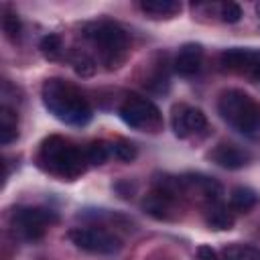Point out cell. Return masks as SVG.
Returning <instances> with one entry per match:
<instances>
[{
    "label": "cell",
    "mask_w": 260,
    "mask_h": 260,
    "mask_svg": "<svg viewBox=\"0 0 260 260\" xmlns=\"http://www.w3.org/2000/svg\"><path fill=\"white\" fill-rule=\"evenodd\" d=\"M35 162L43 173L61 181H75L89 167L85 150H81L69 138L59 134H51L41 140L35 154Z\"/></svg>",
    "instance_id": "1"
},
{
    "label": "cell",
    "mask_w": 260,
    "mask_h": 260,
    "mask_svg": "<svg viewBox=\"0 0 260 260\" xmlns=\"http://www.w3.org/2000/svg\"><path fill=\"white\" fill-rule=\"evenodd\" d=\"M41 100L43 106L49 110V114L67 126H85L91 122L93 112L87 98L67 79L61 77L45 79L41 87Z\"/></svg>",
    "instance_id": "2"
},
{
    "label": "cell",
    "mask_w": 260,
    "mask_h": 260,
    "mask_svg": "<svg viewBox=\"0 0 260 260\" xmlns=\"http://www.w3.org/2000/svg\"><path fill=\"white\" fill-rule=\"evenodd\" d=\"M83 37L91 43V47L98 53V59L106 69H118L126 63L128 51H130V39L128 32L114 20L102 18L87 22L83 26Z\"/></svg>",
    "instance_id": "3"
},
{
    "label": "cell",
    "mask_w": 260,
    "mask_h": 260,
    "mask_svg": "<svg viewBox=\"0 0 260 260\" xmlns=\"http://www.w3.org/2000/svg\"><path fill=\"white\" fill-rule=\"evenodd\" d=\"M217 112L228 126L242 134L260 130V102L244 89H223L217 98Z\"/></svg>",
    "instance_id": "4"
},
{
    "label": "cell",
    "mask_w": 260,
    "mask_h": 260,
    "mask_svg": "<svg viewBox=\"0 0 260 260\" xmlns=\"http://www.w3.org/2000/svg\"><path fill=\"white\" fill-rule=\"evenodd\" d=\"M120 120L130 126L132 130L138 132H148V134H158L162 130V114L156 108L154 102H150L144 95L130 93L118 108Z\"/></svg>",
    "instance_id": "5"
},
{
    "label": "cell",
    "mask_w": 260,
    "mask_h": 260,
    "mask_svg": "<svg viewBox=\"0 0 260 260\" xmlns=\"http://www.w3.org/2000/svg\"><path fill=\"white\" fill-rule=\"evenodd\" d=\"M59 221V215L47 207H14L8 215V223L20 240L37 242L51 225Z\"/></svg>",
    "instance_id": "6"
},
{
    "label": "cell",
    "mask_w": 260,
    "mask_h": 260,
    "mask_svg": "<svg viewBox=\"0 0 260 260\" xmlns=\"http://www.w3.org/2000/svg\"><path fill=\"white\" fill-rule=\"evenodd\" d=\"M67 238L71 244L83 252L89 254H100V256H112L122 250V240L104 228L98 225H81V228H71L67 232Z\"/></svg>",
    "instance_id": "7"
},
{
    "label": "cell",
    "mask_w": 260,
    "mask_h": 260,
    "mask_svg": "<svg viewBox=\"0 0 260 260\" xmlns=\"http://www.w3.org/2000/svg\"><path fill=\"white\" fill-rule=\"evenodd\" d=\"M171 128L177 138H191L207 128V116L195 106L175 104L171 110Z\"/></svg>",
    "instance_id": "8"
},
{
    "label": "cell",
    "mask_w": 260,
    "mask_h": 260,
    "mask_svg": "<svg viewBox=\"0 0 260 260\" xmlns=\"http://www.w3.org/2000/svg\"><path fill=\"white\" fill-rule=\"evenodd\" d=\"M219 65L223 71L230 73H246L254 75V71L260 65V49H250V47H232L225 49L219 55Z\"/></svg>",
    "instance_id": "9"
},
{
    "label": "cell",
    "mask_w": 260,
    "mask_h": 260,
    "mask_svg": "<svg viewBox=\"0 0 260 260\" xmlns=\"http://www.w3.org/2000/svg\"><path fill=\"white\" fill-rule=\"evenodd\" d=\"M140 83L146 91L150 93H167L169 87H171V77H169V61H167V55L162 53H156L150 61H146L142 65V77H140Z\"/></svg>",
    "instance_id": "10"
},
{
    "label": "cell",
    "mask_w": 260,
    "mask_h": 260,
    "mask_svg": "<svg viewBox=\"0 0 260 260\" xmlns=\"http://www.w3.org/2000/svg\"><path fill=\"white\" fill-rule=\"evenodd\" d=\"M181 199L171 195V193H165V191H158V189H152L144 199H142V209L154 217V219H160V221H175L181 217Z\"/></svg>",
    "instance_id": "11"
},
{
    "label": "cell",
    "mask_w": 260,
    "mask_h": 260,
    "mask_svg": "<svg viewBox=\"0 0 260 260\" xmlns=\"http://www.w3.org/2000/svg\"><path fill=\"white\" fill-rule=\"evenodd\" d=\"M207 158L211 162H215L217 167L221 169H228V171H238L242 167H246L252 158V154L248 150H244L242 146L238 144H232V142H219L217 146H213L209 152H207Z\"/></svg>",
    "instance_id": "12"
},
{
    "label": "cell",
    "mask_w": 260,
    "mask_h": 260,
    "mask_svg": "<svg viewBox=\"0 0 260 260\" xmlns=\"http://www.w3.org/2000/svg\"><path fill=\"white\" fill-rule=\"evenodd\" d=\"M203 65V47L199 43H185L179 47L175 59H173V69L175 73L183 77H193L199 73Z\"/></svg>",
    "instance_id": "13"
},
{
    "label": "cell",
    "mask_w": 260,
    "mask_h": 260,
    "mask_svg": "<svg viewBox=\"0 0 260 260\" xmlns=\"http://www.w3.org/2000/svg\"><path fill=\"white\" fill-rule=\"evenodd\" d=\"M205 223L211 230H232V225H234L232 207H228L221 201H217L213 205H207L205 207Z\"/></svg>",
    "instance_id": "14"
},
{
    "label": "cell",
    "mask_w": 260,
    "mask_h": 260,
    "mask_svg": "<svg viewBox=\"0 0 260 260\" xmlns=\"http://www.w3.org/2000/svg\"><path fill=\"white\" fill-rule=\"evenodd\" d=\"M138 6L150 18H173L183 8L181 2H177V0H144Z\"/></svg>",
    "instance_id": "15"
},
{
    "label": "cell",
    "mask_w": 260,
    "mask_h": 260,
    "mask_svg": "<svg viewBox=\"0 0 260 260\" xmlns=\"http://www.w3.org/2000/svg\"><path fill=\"white\" fill-rule=\"evenodd\" d=\"M18 138V116L14 110H10L6 104L0 108V142L8 146Z\"/></svg>",
    "instance_id": "16"
},
{
    "label": "cell",
    "mask_w": 260,
    "mask_h": 260,
    "mask_svg": "<svg viewBox=\"0 0 260 260\" xmlns=\"http://www.w3.org/2000/svg\"><path fill=\"white\" fill-rule=\"evenodd\" d=\"M221 260H260V248L252 244H228L221 250Z\"/></svg>",
    "instance_id": "17"
},
{
    "label": "cell",
    "mask_w": 260,
    "mask_h": 260,
    "mask_svg": "<svg viewBox=\"0 0 260 260\" xmlns=\"http://www.w3.org/2000/svg\"><path fill=\"white\" fill-rule=\"evenodd\" d=\"M258 203V195L248 187H236L230 195V207L240 213H248Z\"/></svg>",
    "instance_id": "18"
},
{
    "label": "cell",
    "mask_w": 260,
    "mask_h": 260,
    "mask_svg": "<svg viewBox=\"0 0 260 260\" xmlns=\"http://www.w3.org/2000/svg\"><path fill=\"white\" fill-rule=\"evenodd\" d=\"M69 61H71V65H73V71L77 73V75H81V77H91L93 73H95V59L87 53V51H83V49H75V51H71L69 55Z\"/></svg>",
    "instance_id": "19"
},
{
    "label": "cell",
    "mask_w": 260,
    "mask_h": 260,
    "mask_svg": "<svg viewBox=\"0 0 260 260\" xmlns=\"http://www.w3.org/2000/svg\"><path fill=\"white\" fill-rule=\"evenodd\" d=\"M39 49H41V55L47 59V61H59L65 53V47H63V39L55 32L51 35H45L39 43Z\"/></svg>",
    "instance_id": "20"
},
{
    "label": "cell",
    "mask_w": 260,
    "mask_h": 260,
    "mask_svg": "<svg viewBox=\"0 0 260 260\" xmlns=\"http://www.w3.org/2000/svg\"><path fill=\"white\" fill-rule=\"evenodd\" d=\"M110 152H112V156H116L122 162H132L138 156L136 144L128 138H116L114 142H110Z\"/></svg>",
    "instance_id": "21"
},
{
    "label": "cell",
    "mask_w": 260,
    "mask_h": 260,
    "mask_svg": "<svg viewBox=\"0 0 260 260\" xmlns=\"http://www.w3.org/2000/svg\"><path fill=\"white\" fill-rule=\"evenodd\" d=\"M83 150H85V158H87V162L93 165V167L104 165V162L108 160V156L112 154V152H110V144L104 142V140H93V142H89Z\"/></svg>",
    "instance_id": "22"
},
{
    "label": "cell",
    "mask_w": 260,
    "mask_h": 260,
    "mask_svg": "<svg viewBox=\"0 0 260 260\" xmlns=\"http://www.w3.org/2000/svg\"><path fill=\"white\" fill-rule=\"evenodd\" d=\"M2 30H4V35H6L10 41H16V39L20 37V30H22V24H20L18 14L6 12V14L2 16Z\"/></svg>",
    "instance_id": "23"
},
{
    "label": "cell",
    "mask_w": 260,
    "mask_h": 260,
    "mask_svg": "<svg viewBox=\"0 0 260 260\" xmlns=\"http://www.w3.org/2000/svg\"><path fill=\"white\" fill-rule=\"evenodd\" d=\"M219 16H221L223 22L234 24V22H238L242 18V8L236 2H225V4L219 6Z\"/></svg>",
    "instance_id": "24"
},
{
    "label": "cell",
    "mask_w": 260,
    "mask_h": 260,
    "mask_svg": "<svg viewBox=\"0 0 260 260\" xmlns=\"http://www.w3.org/2000/svg\"><path fill=\"white\" fill-rule=\"evenodd\" d=\"M195 260H219V256H217V252H215L211 246L201 244V246L195 250Z\"/></svg>",
    "instance_id": "25"
}]
</instances>
